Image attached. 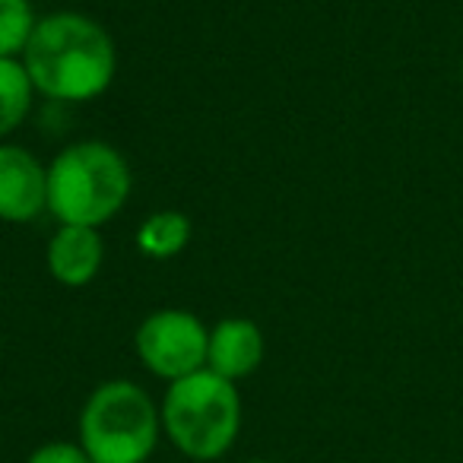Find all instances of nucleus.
I'll return each instance as SVG.
<instances>
[{"instance_id":"11","label":"nucleus","mask_w":463,"mask_h":463,"mask_svg":"<svg viewBox=\"0 0 463 463\" xmlns=\"http://www.w3.org/2000/svg\"><path fill=\"white\" fill-rule=\"evenodd\" d=\"M35 23L39 16L29 0H0V58H23Z\"/></svg>"},{"instance_id":"9","label":"nucleus","mask_w":463,"mask_h":463,"mask_svg":"<svg viewBox=\"0 0 463 463\" xmlns=\"http://www.w3.org/2000/svg\"><path fill=\"white\" fill-rule=\"evenodd\" d=\"M191 241V219L178 210H159L137 229V248L153 260L178 258Z\"/></svg>"},{"instance_id":"12","label":"nucleus","mask_w":463,"mask_h":463,"mask_svg":"<svg viewBox=\"0 0 463 463\" xmlns=\"http://www.w3.org/2000/svg\"><path fill=\"white\" fill-rule=\"evenodd\" d=\"M26 463H92V457L83 450V444L73 441H48L29 454Z\"/></svg>"},{"instance_id":"10","label":"nucleus","mask_w":463,"mask_h":463,"mask_svg":"<svg viewBox=\"0 0 463 463\" xmlns=\"http://www.w3.org/2000/svg\"><path fill=\"white\" fill-rule=\"evenodd\" d=\"M33 77L23 58H0V137L14 134L33 109Z\"/></svg>"},{"instance_id":"3","label":"nucleus","mask_w":463,"mask_h":463,"mask_svg":"<svg viewBox=\"0 0 463 463\" xmlns=\"http://www.w3.org/2000/svg\"><path fill=\"white\" fill-rule=\"evenodd\" d=\"M162 429L191 460H216L235 444L241 429V397L235 381L210 368L168 384L159 406Z\"/></svg>"},{"instance_id":"6","label":"nucleus","mask_w":463,"mask_h":463,"mask_svg":"<svg viewBox=\"0 0 463 463\" xmlns=\"http://www.w3.org/2000/svg\"><path fill=\"white\" fill-rule=\"evenodd\" d=\"M48 210V168L29 149L0 143V219L33 222Z\"/></svg>"},{"instance_id":"13","label":"nucleus","mask_w":463,"mask_h":463,"mask_svg":"<svg viewBox=\"0 0 463 463\" xmlns=\"http://www.w3.org/2000/svg\"><path fill=\"white\" fill-rule=\"evenodd\" d=\"M251 463H273V460H251Z\"/></svg>"},{"instance_id":"7","label":"nucleus","mask_w":463,"mask_h":463,"mask_svg":"<svg viewBox=\"0 0 463 463\" xmlns=\"http://www.w3.org/2000/svg\"><path fill=\"white\" fill-rule=\"evenodd\" d=\"M102 235L90 225H61L48 241V273L67 289L90 286L102 270Z\"/></svg>"},{"instance_id":"4","label":"nucleus","mask_w":463,"mask_h":463,"mask_svg":"<svg viewBox=\"0 0 463 463\" xmlns=\"http://www.w3.org/2000/svg\"><path fill=\"white\" fill-rule=\"evenodd\" d=\"M162 431L153 397L134 381H105L80 412V444L92 463H146Z\"/></svg>"},{"instance_id":"5","label":"nucleus","mask_w":463,"mask_h":463,"mask_svg":"<svg viewBox=\"0 0 463 463\" xmlns=\"http://www.w3.org/2000/svg\"><path fill=\"white\" fill-rule=\"evenodd\" d=\"M206 343L210 330L203 327V321L181 308L153 311L134 336L140 362L168 384L206 368Z\"/></svg>"},{"instance_id":"1","label":"nucleus","mask_w":463,"mask_h":463,"mask_svg":"<svg viewBox=\"0 0 463 463\" xmlns=\"http://www.w3.org/2000/svg\"><path fill=\"white\" fill-rule=\"evenodd\" d=\"M23 64L33 77L35 92L61 102H90L115 80L118 52L102 23L61 10L35 23Z\"/></svg>"},{"instance_id":"2","label":"nucleus","mask_w":463,"mask_h":463,"mask_svg":"<svg viewBox=\"0 0 463 463\" xmlns=\"http://www.w3.org/2000/svg\"><path fill=\"white\" fill-rule=\"evenodd\" d=\"M128 197L130 165L111 143H73L48 165V213L61 225L99 229L121 213Z\"/></svg>"},{"instance_id":"8","label":"nucleus","mask_w":463,"mask_h":463,"mask_svg":"<svg viewBox=\"0 0 463 463\" xmlns=\"http://www.w3.org/2000/svg\"><path fill=\"white\" fill-rule=\"evenodd\" d=\"M264 362V334L248 317H225L210 330L206 368L225 381H241Z\"/></svg>"}]
</instances>
